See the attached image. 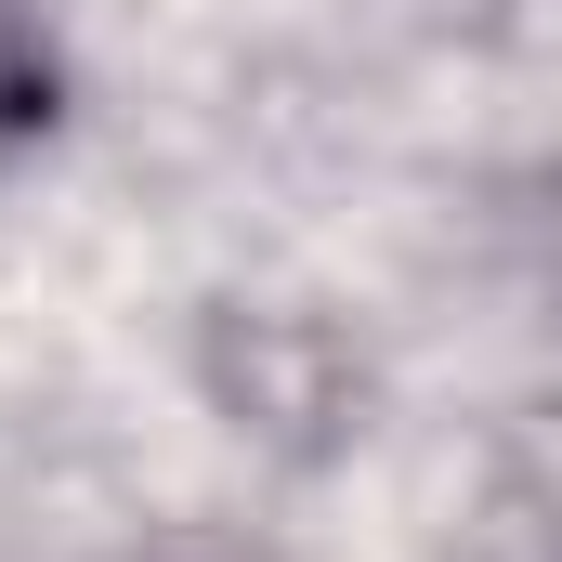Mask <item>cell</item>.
I'll return each mask as SVG.
<instances>
[]
</instances>
